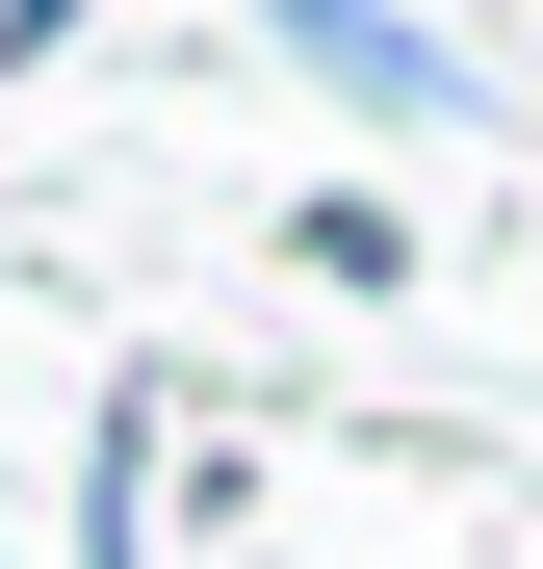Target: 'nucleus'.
<instances>
[{
  "label": "nucleus",
  "mask_w": 543,
  "mask_h": 569,
  "mask_svg": "<svg viewBox=\"0 0 543 569\" xmlns=\"http://www.w3.org/2000/svg\"><path fill=\"white\" fill-rule=\"evenodd\" d=\"M311 78H336V104H440V27H389V0H311Z\"/></svg>",
  "instance_id": "obj_1"
}]
</instances>
